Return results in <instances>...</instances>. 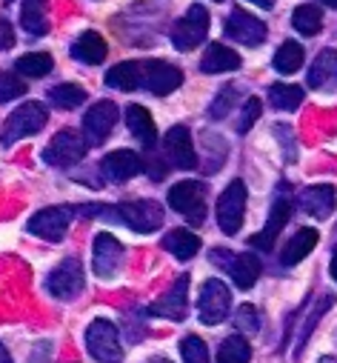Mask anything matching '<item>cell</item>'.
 Masks as SVG:
<instances>
[{"instance_id": "cell-31", "label": "cell", "mask_w": 337, "mask_h": 363, "mask_svg": "<svg viewBox=\"0 0 337 363\" xmlns=\"http://www.w3.org/2000/svg\"><path fill=\"white\" fill-rule=\"evenodd\" d=\"M303 60H306L303 46L295 43V40H286V43L278 49V55H275V69H278L280 74H295V72L303 66Z\"/></svg>"}, {"instance_id": "cell-37", "label": "cell", "mask_w": 337, "mask_h": 363, "mask_svg": "<svg viewBox=\"0 0 337 363\" xmlns=\"http://www.w3.org/2000/svg\"><path fill=\"white\" fill-rule=\"evenodd\" d=\"M234 98H237V89H234V86H226V89H220V92H217V98H215V104L209 106V115H212L215 121H223V118L232 112V106H234Z\"/></svg>"}, {"instance_id": "cell-50", "label": "cell", "mask_w": 337, "mask_h": 363, "mask_svg": "<svg viewBox=\"0 0 337 363\" xmlns=\"http://www.w3.org/2000/svg\"><path fill=\"white\" fill-rule=\"evenodd\" d=\"M217 4H220V0H217Z\"/></svg>"}, {"instance_id": "cell-27", "label": "cell", "mask_w": 337, "mask_h": 363, "mask_svg": "<svg viewBox=\"0 0 337 363\" xmlns=\"http://www.w3.org/2000/svg\"><path fill=\"white\" fill-rule=\"evenodd\" d=\"M21 26H23V32H29L32 38H40V35L49 32L46 0H23V6H21Z\"/></svg>"}, {"instance_id": "cell-41", "label": "cell", "mask_w": 337, "mask_h": 363, "mask_svg": "<svg viewBox=\"0 0 337 363\" xmlns=\"http://www.w3.org/2000/svg\"><path fill=\"white\" fill-rule=\"evenodd\" d=\"M275 135L283 140L286 157H289V160H295V157H297V143H295V135H292V129H289V126H278V129H275Z\"/></svg>"}, {"instance_id": "cell-8", "label": "cell", "mask_w": 337, "mask_h": 363, "mask_svg": "<svg viewBox=\"0 0 337 363\" xmlns=\"http://www.w3.org/2000/svg\"><path fill=\"white\" fill-rule=\"evenodd\" d=\"M243 209H246V186L243 180H232L226 192L217 201V226L223 235H237L243 226Z\"/></svg>"}, {"instance_id": "cell-25", "label": "cell", "mask_w": 337, "mask_h": 363, "mask_svg": "<svg viewBox=\"0 0 337 363\" xmlns=\"http://www.w3.org/2000/svg\"><path fill=\"white\" fill-rule=\"evenodd\" d=\"M106 86L109 89H120V92H132V89L143 86V66L140 63H118L106 72Z\"/></svg>"}, {"instance_id": "cell-33", "label": "cell", "mask_w": 337, "mask_h": 363, "mask_svg": "<svg viewBox=\"0 0 337 363\" xmlns=\"http://www.w3.org/2000/svg\"><path fill=\"white\" fill-rule=\"evenodd\" d=\"M217 360L220 363H249L251 360V346L243 335H232L220 343V352H217Z\"/></svg>"}, {"instance_id": "cell-30", "label": "cell", "mask_w": 337, "mask_h": 363, "mask_svg": "<svg viewBox=\"0 0 337 363\" xmlns=\"http://www.w3.org/2000/svg\"><path fill=\"white\" fill-rule=\"evenodd\" d=\"M292 23H295V29H297L300 35L312 38V35H317L320 26H323V9H317L314 4H303V6L295 9Z\"/></svg>"}, {"instance_id": "cell-3", "label": "cell", "mask_w": 337, "mask_h": 363, "mask_svg": "<svg viewBox=\"0 0 337 363\" xmlns=\"http://www.w3.org/2000/svg\"><path fill=\"white\" fill-rule=\"evenodd\" d=\"M168 206L181 212L192 226L206 223V189L198 180H181L168 189Z\"/></svg>"}, {"instance_id": "cell-13", "label": "cell", "mask_w": 337, "mask_h": 363, "mask_svg": "<svg viewBox=\"0 0 337 363\" xmlns=\"http://www.w3.org/2000/svg\"><path fill=\"white\" fill-rule=\"evenodd\" d=\"M69 223H72V209H66V206H49V209H40L38 215H32L29 232L38 235V238H43V240L57 243V240L66 238Z\"/></svg>"}, {"instance_id": "cell-14", "label": "cell", "mask_w": 337, "mask_h": 363, "mask_svg": "<svg viewBox=\"0 0 337 363\" xmlns=\"http://www.w3.org/2000/svg\"><path fill=\"white\" fill-rule=\"evenodd\" d=\"M146 169V160L132 152V149H118V152H109L103 160H101V172L106 180H115V184H126L135 174H140Z\"/></svg>"}, {"instance_id": "cell-12", "label": "cell", "mask_w": 337, "mask_h": 363, "mask_svg": "<svg viewBox=\"0 0 337 363\" xmlns=\"http://www.w3.org/2000/svg\"><path fill=\"white\" fill-rule=\"evenodd\" d=\"M232 309V292L223 281H206L200 292V320L206 326H217Z\"/></svg>"}, {"instance_id": "cell-43", "label": "cell", "mask_w": 337, "mask_h": 363, "mask_svg": "<svg viewBox=\"0 0 337 363\" xmlns=\"http://www.w3.org/2000/svg\"><path fill=\"white\" fill-rule=\"evenodd\" d=\"M232 260H234V255H232V252H226V249H212V263H215V266L229 269V266H232Z\"/></svg>"}, {"instance_id": "cell-45", "label": "cell", "mask_w": 337, "mask_h": 363, "mask_svg": "<svg viewBox=\"0 0 337 363\" xmlns=\"http://www.w3.org/2000/svg\"><path fill=\"white\" fill-rule=\"evenodd\" d=\"M249 4H255V6H261V9H272L275 0H249Z\"/></svg>"}, {"instance_id": "cell-44", "label": "cell", "mask_w": 337, "mask_h": 363, "mask_svg": "<svg viewBox=\"0 0 337 363\" xmlns=\"http://www.w3.org/2000/svg\"><path fill=\"white\" fill-rule=\"evenodd\" d=\"M329 272H331V278L337 281V246H334V252H331V266H329Z\"/></svg>"}, {"instance_id": "cell-29", "label": "cell", "mask_w": 337, "mask_h": 363, "mask_svg": "<svg viewBox=\"0 0 337 363\" xmlns=\"http://www.w3.org/2000/svg\"><path fill=\"white\" fill-rule=\"evenodd\" d=\"M269 101L280 112H295L303 104V89L292 86V83H275V86H269Z\"/></svg>"}, {"instance_id": "cell-1", "label": "cell", "mask_w": 337, "mask_h": 363, "mask_svg": "<svg viewBox=\"0 0 337 363\" xmlns=\"http://www.w3.org/2000/svg\"><path fill=\"white\" fill-rule=\"evenodd\" d=\"M46 121H49L46 106H43L40 101H26V104H21V106L6 118L4 132H0V143L12 146V143H18V140H23V138H32V135H38V132L46 126Z\"/></svg>"}, {"instance_id": "cell-26", "label": "cell", "mask_w": 337, "mask_h": 363, "mask_svg": "<svg viewBox=\"0 0 337 363\" xmlns=\"http://www.w3.org/2000/svg\"><path fill=\"white\" fill-rule=\"evenodd\" d=\"M163 249L172 252L181 260H189V257H195L200 252V238L195 232H189V229H172L163 238Z\"/></svg>"}, {"instance_id": "cell-4", "label": "cell", "mask_w": 337, "mask_h": 363, "mask_svg": "<svg viewBox=\"0 0 337 363\" xmlns=\"http://www.w3.org/2000/svg\"><path fill=\"white\" fill-rule=\"evenodd\" d=\"M86 152H89L86 138H83L80 132H74V129H63L43 149V163H49V166H74V163H80L83 157H86Z\"/></svg>"}, {"instance_id": "cell-22", "label": "cell", "mask_w": 337, "mask_h": 363, "mask_svg": "<svg viewBox=\"0 0 337 363\" xmlns=\"http://www.w3.org/2000/svg\"><path fill=\"white\" fill-rule=\"evenodd\" d=\"M261 272H263V263L258 260V255H251V252L234 255V260H232V266H229L232 284H234L237 289H251V286L258 284Z\"/></svg>"}, {"instance_id": "cell-24", "label": "cell", "mask_w": 337, "mask_h": 363, "mask_svg": "<svg viewBox=\"0 0 337 363\" xmlns=\"http://www.w3.org/2000/svg\"><path fill=\"white\" fill-rule=\"evenodd\" d=\"M126 123H129V132L146 146V152L157 146V132H154V121H152L149 109H143V106H129V109H126Z\"/></svg>"}, {"instance_id": "cell-39", "label": "cell", "mask_w": 337, "mask_h": 363, "mask_svg": "<svg viewBox=\"0 0 337 363\" xmlns=\"http://www.w3.org/2000/svg\"><path fill=\"white\" fill-rule=\"evenodd\" d=\"M234 326H237L240 332H258V329H261V312H258L255 306L243 303V306L237 309V315H234Z\"/></svg>"}, {"instance_id": "cell-20", "label": "cell", "mask_w": 337, "mask_h": 363, "mask_svg": "<svg viewBox=\"0 0 337 363\" xmlns=\"http://www.w3.org/2000/svg\"><path fill=\"white\" fill-rule=\"evenodd\" d=\"M309 86L317 92H337V52L323 49L309 69Z\"/></svg>"}, {"instance_id": "cell-21", "label": "cell", "mask_w": 337, "mask_h": 363, "mask_svg": "<svg viewBox=\"0 0 337 363\" xmlns=\"http://www.w3.org/2000/svg\"><path fill=\"white\" fill-rule=\"evenodd\" d=\"M106 55H109L106 40H103L98 32H83V35L72 43V57H74L77 63L98 66V63H103V60H106Z\"/></svg>"}, {"instance_id": "cell-19", "label": "cell", "mask_w": 337, "mask_h": 363, "mask_svg": "<svg viewBox=\"0 0 337 363\" xmlns=\"http://www.w3.org/2000/svg\"><path fill=\"white\" fill-rule=\"evenodd\" d=\"M334 203H337V195H334V186L329 184H320V186H306L300 195H297V209L323 220L334 212Z\"/></svg>"}, {"instance_id": "cell-38", "label": "cell", "mask_w": 337, "mask_h": 363, "mask_svg": "<svg viewBox=\"0 0 337 363\" xmlns=\"http://www.w3.org/2000/svg\"><path fill=\"white\" fill-rule=\"evenodd\" d=\"M181 354H183L186 363H206V360H209L206 343H203L200 337H195V335H189V337L181 343Z\"/></svg>"}, {"instance_id": "cell-9", "label": "cell", "mask_w": 337, "mask_h": 363, "mask_svg": "<svg viewBox=\"0 0 337 363\" xmlns=\"http://www.w3.org/2000/svg\"><path fill=\"white\" fill-rule=\"evenodd\" d=\"M123 266V243L118 238H112L109 232H101L95 238V249H92V269L95 275L109 281L115 278Z\"/></svg>"}, {"instance_id": "cell-49", "label": "cell", "mask_w": 337, "mask_h": 363, "mask_svg": "<svg viewBox=\"0 0 337 363\" xmlns=\"http://www.w3.org/2000/svg\"><path fill=\"white\" fill-rule=\"evenodd\" d=\"M6 4H12V0H6Z\"/></svg>"}, {"instance_id": "cell-17", "label": "cell", "mask_w": 337, "mask_h": 363, "mask_svg": "<svg viewBox=\"0 0 337 363\" xmlns=\"http://www.w3.org/2000/svg\"><path fill=\"white\" fill-rule=\"evenodd\" d=\"M166 157L178 169H198V152L192 146V132L186 126H172L163 138Z\"/></svg>"}, {"instance_id": "cell-7", "label": "cell", "mask_w": 337, "mask_h": 363, "mask_svg": "<svg viewBox=\"0 0 337 363\" xmlns=\"http://www.w3.org/2000/svg\"><path fill=\"white\" fill-rule=\"evenodd\" d=\"M86 349L95 360H123L120 352V329L112 320H92L86 329Z\"/></svg>"}, {"instance_id": "cell-46", "label": "cell", "mask_w": 337, "mask_h": 363, "mask_svg": "<svg viewBox=\"0 0 337 363\" xmlns=\"http://www.w3.org/2000/svg\"><path fill=\"white\" fill-rule=\"evenodd\" d=\"M9 360H12V354L6 352V346H4V343H0V363H9Z\"/></svg>"}, {"instance_id": "cell-11", "label": "cell", "mask_w": 337, "mask_h": 363, "mask_svg": "<svg viewBox=\"0 0 337 363\" xmlns=\"http://www.w3.org/2000/svg\"><path fill=\"white\" fill-rule=\"evenodd\" d=\"M140 66H143V86L157 98L172 95L175 89L183 83V72L172 63H166V60H146Z\"/></svg>"}, {"instance_id": "cell-34", "label": "cell", "mask_w": 337, "mask_h": 363, "mask_svg": "<svg viewBox=\"0 0 337 363\" xmlns=\"http://www.w3.org/2000/svg\"><path fill=\"white\" fill-rule=\"evenodd\" d=\"M52 66H55V60L46 52H32V55H23V57L15 60V69L23 77H43V74L52 72Z\"/></svg>"}, {"instance_id": "cell-47", "label": "cell", "mask_w": 337, "mask_h": 363, "mask_svg": "<svg viewBox=\"0 0 337 363\" xmlns=\"http://www.w3.org/2000/svg\"><path fill=\"white\" fill-rule=\"evenodd\" d=\"M323 6H329V9H337V0H320Z\"/></svg>"}, {"instance_id": "cell-6", "label": "cell", "mask_w": 337, "mask_h": 363, "mask_svg": "<svg viewBox=\"0 0 337 363\" xmlns=\"http://www.w3.org/2000/svg\"><path fill=\"white\" fill-rule=\"evenodd\" d=\"M83 286H86V275H83V263L77 257L63 260L60 266H55L46 278V289L57 298V301H74Z\"/></svg>"}, {"instance_id": "cell-15", "label": "cell", "mask_w": 337, "mask_h": 363, "mask_svg": "<svg viewBox=\"0 0 337 363\" xmlns=\"http://www.w3.org/2000/svg\"><path fill=\"white\" fill-rule=\"evenodd\" d=\"M289 218H292V198L280 192V195L275 198V203H272V212H269L266 226H263L255 238H251V246L261 249V252H269V249L275 246L278 235L283 232V226L289 223Z\"/></svg>"}, {"instance_id": "cell-23", "label": "cell", "mask_w": 337, "mask_h": 363, "mask_svg": "<svg viewBox=\"0 0 337 363\" xmlns=\"http://www.w3.org/2000/svg\"><path fill=\"white\" fill-rule=\"evenodd\" d=\"M234 69H240V55L232 52L229 46L212 43V46L203 52L200 72H206V74H220V72H234Z\"/></svg>"}, {"instance_id": "cell-32", "label": "cell", "mask_w": 337, "mask_h": 363, "mask_svg": "<svg viewBox=\"0 0 337 363\" xmlns=\"http://www.w3.org/2000/svg\"><path fill=\"white\" fill-rule=\"evenodd\" d=\"M49 101L57 109H77L83 101H86V92L74 83H57L49 89Z\"/></svg>"}, {"instance_id": "cell-2", "label": "cell", "mask_w": 337, "mask_h": 363, "mask_svg": "<svg viewBox=\"0 0 337 363\" xmlns=\"http://www.w3.org/2000/svg\"><path fill=\"white\" fill-rule=\"evenodd\" d=\"M109 215L140 235H152L163 226V206L157 201H123L115 209L109 206Z\"/></svg>"}, {"instance_id": "cell-48", "label": "cell", "mask_w": 337, "mask_h": 363, "mask_svg": "<svg viewBox=\"0 0 337 363\" xmlns=\"http://www.w3.org/2000/svg\"><path fill=\"white\" fill-rule=\"evenodd\" d=\"M334 238H337V226H334Z\"/></svg>"}, {"instance_id": "cell-36", "label": "cell", "mask_w": 337, "mask_h": 363, "mask_svg": "<svg viewBox=\"0 0 337 363\" xmlns=\"http://www.w3.org/2000/svg\"><path fill=\"white\" fill-rule=\"evenodd\" d=\"M21 95H26V83L9 72H0V104L18 101Z\"/></svg>"}, {"instance_id": "cell-35", "label": "cell", "mask_w": 337, "mask_h": 363, "mask_svg": "<svg viewBox=\"0 0 337 363\" xmlns=\"http://www.w3.org/2000/svg\"><path fill=\"white\" fill-rule=\"evenodd\" d=\"M331 303H334V298H331V295H323V298H320V303H317V306H312V312H309V318H306V320L300 323V337H297V343H295V354H297V352H300V349L306 346V340H309V335L314 332V326H317V320H320V318H323V315L329 312V306H331Z\"/></svg>"}, {"instance_id": "cell-40", "label": "cell", "mask_w": 337, "mask_h": 363, "mask_svg": "<svg viewBox=\"0 0 337 363\" xmlns=\"http://www.w3.org/2000/svg\"><path fill=\"white\" fill-rule=\"evenodd\" d=\"M261 112H263L261 101H258V98H249V101H246V106H243V112H240V123H237V129H240V132H249L251 126L258 123Z\"/></svg>"}, {"instance_id": "cell-16", "label": "cell", "mask_w": 337, "mask_h": 363, "mask_svg": "<svg viewBox=\"0 0 337 363\" xmlns=\"http://www.w3.org/2000/svg\"><path fill=\"white\" fill-rule=\"evenodd\" d=\"M226 35L243 46H261L266 40V23L243 9H234L226 21Z\"/></svg>"}, {"instance_id": "cell-42", "label": "cell", "mask_w": 337, "mask_h": 363, "mask_svg": "<svg viewBox=\"0 0 337 363\" xmlns=\"http://www.w3.org/2000/svg\"><path fill=\"white\" fill-rule=\"evenodd\" d=\"M15 46V32L6 18H0V49H12Z\"/></svg>"}, {"instance_id": "cell-18", "label": "cell", "mask_w": 337, "mask_h": 363, "mask_svg": "<svg viewBox=\"0 0 337 363\" xmlns=\"http://www.w3.org/2000/svg\"><path fill=\"white\" fill-rule=\"evenodd\" d=\"M186 301H189V275L178 278L163 298H157L149 306V315L166 318V320H183L186 318Z\"/></svg>"}, {"instance_id": "cell-28", "label": "cell", "mask_w": 337, "mask_h": 363, "mask_svg": "<svg viewBox=\"0 0 337 363\" xmlns=\"http://www.w3.org/2000/svg\"><path fill=\"white\" fill-rule=\"evenodd\" d=\"M317 246V232L314 229H300V232H295V238L286 243V249L280 252V263L283 266H295V263H300L312 249Z\"/></svg>"}, {"instance_id": "cell-5", "label": "cell", "mask_w": 337, "mask_h": 363, "mask_svg": "<svg viewBox=\"0 0 337 363\" xmlns=\"http://www.w3.org/2000/svg\"><path fill=\"white\" fill-rule=\"evenodd\" d=\"M206 35H209V12L195 4V6H189V12L181 21H175L172 46L178 52H192L206 40Z\"/></svg>"}, {"instance_id": "cell-10", "label": "cell", "mask_w": 337, "mask_h": 363, "mask_svg": "<svg viewBox=\"0 0 337 363\" xmlns=\"http://www.w3.org/2000/svg\"><path fill=\"white\" fill-rule=\"evenodd\" d=\"M118 123V106L112 101H98L83 115V135H86L89 146H101Z\"/></svg>"}]
</instances>
